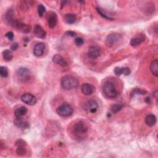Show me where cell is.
<instances>
[{
  "mask_svg": "<svg viewBox=\"0 0 158 158\" xmlns=\"http://www.w3.org/2000/svg\"><path fill=\"white\" fill-rule=\"evenodd\" d=\"M88 132V127L84 122L78 121L75 123L73 128V133L78 140H83Z\"/></svg>",
  "mask_w": 158,
  "mask_h": 158,
  "instance_id": "obj_1",
  "label": "cell"
},
{
  "mask_svg": "<svg viewBox=\"0 0 158 158\" xmlns=\"http://www.w3.org/2000/svg\"><path fill=\"white\" fill-rule=\"evenodd\" d=\"M61 83L62 88L66 90L75 89L78 86V81L77 79L71 75H66L62 77Z\"/></svg>",
  "mask_w": 158,
  "mask_h": 158,
  "instance_id": "obj_2",
  "label": "cell"
},
{
  "mask_svg": "<svg viewBox=\"0 0 158 158\" xmlns=\"http://www.w3.org/2000/svg\"><path fill=\"white\" fill-rule=\"evenodd\" d=\"M103 91L104 95L108 98H114L117 95V91L115 85L110 82H106L103 86Z\"/></svg>",
  "mask_w": 158,
  "mask_h": 158,
  "instance_id": "obj_3",
  "label": "cell"
},
{
  "mask_svg": "<svg viewBox=\"0 0 158 158\" xmlns=\"http://www.w3.org/2000/svg\"><path fill=\"white\" fill-rule=\"evenodd\" d=\"M56 112L61 117H69L73 114L74 109L70 105L64 103L57 107Z\"/></svg>",
  "mask_w": 158,
  "mask_h": 158,
  "instance_id": "obj_4",
  "label": "cell"
},
{
  "mask_svg": "<svg viewBox=\"0 0 158 158\" xmlns=\"http://www.w3.org/2000/svg\"><path fill=\"white\" fill-rule=\"evenodd\" d=\"M17 75L19 80L24 82L28 80L30 78V71L25 67L20 68L17 72Z\"/></svg>",
  "mask_w": 158,
  "mask_h": 158,
  "instance_id": "obj_5",
  "label": "cell"
},
{
  "mask_svg": "<svg viewBox=\"0 0 158 158\" xmlns=\"http://www.w3.org/2000/svg\"><path fill=\"white\" fill-rule=\"evenodd\" d=\"M121 38V36L119 33H111L109 34V35H107V37H106V45L107 47H112L115 43H116Z\"/></svg>",
  "mask_w": 158,
  "mask_h": 158,
  "instance_id": "obj_6",
  "label": "cell"
},
{
  "mask_svg": "<svg viewBox=\"0 0 158 158\" xmlns=\"http://www.w3.org/2000/svg\"><path fill=\"white\" fill-rule=\"evenodd\" d=\"M21 99L24 103L30 106L35 105L37 101L36 97L30 93H24L21 96Z\"/></svg>",
  "mask_w": 158,
  "mask_h": 158,
  "instance_id": "obj_7",
  "label": "cell"
},
{
  "mask_svg": "<svg viewBox=\"0 0 158 158\" xmlns=\"http://www.w3.org/2000/svg\"><path fill=\"white\" fill-rule=\"evenodd\" d=\"M98 107V103L93 99H90L84 104V109L91 113L96 112Z\"/></svg>",
  "mask_w": 158,
  "mask_h": 158,
  "instance_id": "obj_8",
  "label": "cell"
},
{
  "mask_svg": "<svg viewBox=\"0 0 158 158\" xmlns=\"http://www.w3.org/2000/svg\"><path fill=\"white\" fill-rule=\"evenodd\" d=\"M12 26L24 33H28L30 32V27L29 25L25 24L22 22H20L16 20Z\"/></svg>",
  "mask_w": 158,
  "mask_h": 158,
  "instance_id": "obj_9",
  "label": "cell"
},
{
  "mask_svg": "<svg viewBox=\"0 0 158 158\" xmlns=\"http://www.w3.org/2000/svg\"><path fill=\"white\" fill-rule=\"evenodd\" d=\"M101 54V49L97 46H91L88 48V56L91 59H95Z\"/></svg>",
  "mask_w": 158,
  "mask_h": 158,
  "instance_id": "obj_10",
  "label": "cell"
},
{
  "mask_svg": "<svg viewBox=\"0 0 158 158\" xmlns=\"http://www.w3.org/2000/svg\"><path fill=\"white\" fill-rule=\"evenodd\" d=\"M48 24L49 28H53L56 27L57 23V16L56 14L54 12H49L47 18Z\"/></svg>",
  "mask_w": 158,
  "mask_h": 158,
  "instance_id": "obj_11",
  "label": "cell"
},
{
  "mask_svg": "<svg viewBox=\"0 0 158 158\" xmlns=\"http://www.w3.org/2000/svg\"><path fill=\"white\" fill-rule=\"evenodd\" d=\"M33 33L36 37L41 39H44L46 36V32L40 25H36L35 26Z\"/></svg>",
  "mask_w": 158,
  "mask_h": 158,
  "instance_id": "obj_12",
  "label": "cell"
},
{
  "mask_svg": "<svg viewBox=\"0 0 158 158\" xmlns=\"http://www.w3.org/2000/svg\"><path fill=\"white\" fill-rule=\"evenodd\" d=\"M45 49V45L43 43H38L34 46L33 54L35 56L40 57L44 53Z\"/></svg>",
  "mask_w": 158,
  "mask_h": 158,
  "instance_id": "obj_13",
  "label": "cell"
},
{
  "mask_svg": "<svg viewBox=\"0 0 158 158\" xmlns=\"http://www.w3.org/2000/svg\"><path fill=\"white\" fill-rule=\"evenodd\" d=\"M14 124L17 127L21 129L28 128L30 126L27 121L24 120L21 117H16L14 120Z\"/></svg>",
  "mask_w": 158,
  "mask_h": 158,
  "instance_id": "obj_14",
  "label": "cell"
},
{
  "mask_svg": "<svg viewBox=\"0 0 158 158\" xmlns=\"http://www.w3.org/2000/svg\"><path fill=\"white\" fill-rule=\"evenodd\" d=\"M95 88L90 83H83L81 86V91L83 95L88 96L91 95L94 92Z\"/></svg>",
  "mask_w": 158,
  "mask_h": 158,
  "instance_id": "obj_15",
  "label": "cell"
},
{
  "mask_svg": "<svg viewBox=\"0 0 158 158\" xmlns=\"http://www.w3.org/2000/svg\"><path fill=\"white\" fill-rule=\"evenodd\" d=\"M53 62L56 64H57V65H59L62 67H65L67 65V62L66 61V60L64 58V57L59 55V54H56L53 57Z\"/></svg>",
  "mask_w": 158,
  "mask_h": 158,
  "instance_id": "obj_16",
  "label": "cell"
},
{
  "mask_svg": "<svg viewBox=\"0 0 158 158\" xmlns=\"http://www.w3.org/2000/svg\"><path fill=\"white\" fill-rule=\"evenodd\" d=\"M145 123L149 127H153L156 124V117L153 114H148L145 118Z\"/></svg>",
  "mask_w": 158,
  "mask_h": 158,
  "instance_id": "obj_17",
  "label": "cell"
},
{
  "mask_svg": "<svg viewBox=\"0 0 158 158\" xmlns=\"http://www.w3.org/2000/svg\"><path fill=\"white\" fill-rule=\"evenodd\" d=\"M14 15V12L12 9H9L5 14V20L7 22H8L9 24H10L11 26L13 25V24L15 22L16 20L14 19L13 17Z\"/></svg>",
  "mask_w": 158,
  "mask_h": 158,
  "instance_id": "obj_18",
  "label": "cell"
},
{
  "mask_svg": "<svg viewBox=\"0 0 158 158\" xmlns=\"http://www.w3.org/2000/svg\"><path fill=\"white\" fill-rule=\"evenodd\" d=\"M64 19L68 24H73L76 22L77 17L74 14H67L64 16Z\"/></svg>",
  "mask_w": 158,
  "mask_h": 158,
  "instance_id": "obj_19",
  "label": "cell"
},
{
  "mask_svg": "<svg viewBox=\"0 0 158 158\" xmlns=\"http://www.w3.org/2000/svg\"><path fill=\"white\" fill-rule=\"evenodd\" d=\"M27 108L25 106H22L17 109L14 112V116L16 117H22L27 113Z\"/></svg>",
  "mask_w": 158,
  "mask_h": 158,
  "instance_id": "obj_20",
  "label": "cell"
},
{
  "mask_svg": "<svg viewBox=\"0 0 158 158\" xmlns=\"http://www.w3.org/2000/svg\"><path fill=\"white\" fill-rule=\"evenodd\" d=\"M150 70L151 73L155 77L158 76V61L157 59H155L152 61L150 65Z\"/></svg>",
  "mask_w": 158,
  "mask_h": 158,
  "instance_id": "obj_21",
  "label": "cell"
},
{
  "mask_svg": "<svg viewBox=\"0 0 158 158\" xmlns=\"http://www.w3.org/2000/svg\"><path fill=\"white\" fill-rule=\"evenodd\" d=\"M3 57L5 61L9 62L13 59L12 52L9 49H5L3 52Z\"/></svg>",
  "mask_w": 158,
  "mask_h": 158,
  "instance_id": "obj_22",
  "label": "cell"
},
{
  "mask_svg": "<svg viewBox=\"0 0 158 158\" xmlns=\"http://www.w3.org/2000/svg\"><path fill=\"white\" fill-rule=\"evenodd\" d=\"M143 40H144V38H143V37H136L134 38H132L130 40V43L131 46H136L141 44V43L143 41Z\"/></svg>",
  "mask_w": 158,
  "mask_h": 158,
  "instance_id": "obj_23",
  "label": "cell"
},
{
  "mask_svg": "<svg viewBox=\"0 0 158 158\" xmlns=\"http://www.w3.org/2000/svg\"><path fill=\"white\" fill-rule=\"evenodd\" d=\"M33 4V1H23L20 3L21 7H22V9L24 10H27L30 8Z\"/></svg>",
  "mask_w": 158,
  "mask_h": 158,
  "instance_id": "obj_24",
  "label": "cell"
},
{
  "mask_svg": "<svg viewBox=\"0 0 158 158\" xmlns=\"http://www.w3.org/2000/svg\"><path fill=\"white\" fill-rule=\"evenodd\" d=\"M122 107H123L122 105L117 104H114V105H112L111 106V111L114 114H116L118 112H119L120 111H121L122 109Z\"/></svg>",
  "mask_w": 158,
  "mask_h": 158,
  "instance_id": "obj_25",
  "label": "cell"
},
{
  "mask_svg": "<svg viewBox=\"0 0 158 158\" xmlns=\"http://www.w3.org/2000/svg\"><path fill=\"white\" fill-rule=\"evenodd\" d=\"M133 95H145L147 94V91L145 90H143L141 88H135L132 91Z\"/></svg>",
  "mask_w": 158,
  "mask_h": 158,
  "instance_id": "obj_26",
  "label": "cell"
},
{
  "mask_svg": "<svg viewBox=\"0 0 158 158\" xmlns=\"http://www.w3.org/2000/svg\"><path fill=\"white\" fill-rule=\"evenodd\" d=\"M45 12H46L45 7L41 4H39L38 6V13L39 16L43 17V14Z\"/></svg>",
  "mask_w": 158,
  "mask_h": 158,
  "instance_id": "obj_27",
  "label": "cell"
},
{
  "mask_svg": "<svg viewBox=\"0 0 158 158\" xmlns=\"http://www.w3.org/2000/svg\"><path fill=\"white\" fill-rule=\"evenodd\" d=\"M0 74H1V76L3 78L8 77V69H7V68L5 67H3V66L0 67Z\"/></svg>",
  "mask_w": 158,
  "mask_h": 158,
  "instance_id": "obj_28",
  "label": "cell"
},
{
  "mask_svg": "<svg viewBox=\"0 0 158 158\" xmlns=\"http://www.w3.org/2000/svg\"><path fill=\"white\" fill-rule=\"evenodd\" d=\"M96 10H97L98 12L100 14V16H102L103 18H104V19H107V20H112L114 19L113 18L109 17V16H107V14H106L105 13H104V12H103V11H102L101 9H99V8H96Z\"/></svg>",
  "mask_w": 158,
  "mask_h": 158,
  "instance_id": "obj_29",
  "label": "cell"
},
{
  "mask_svg": "<svg viewBox=\"0 0 158 158\" xmlns=\"http://www.w3.org/2000/svg\"><path fill=\"white\" fill-rule=\"evenodd\" d=\"M15 145L17 147H25L27 145V143L22 139H19L16 141Z\"/></svg>",
  "mask_w": 158,
  "mask_h": 158,
  "instance_id": "obj_30",
  "label": "cell"
},
{
  "mask_svg": "<svg viewBox=\"0 0 158 158\" xmlns=\"http://www.w3.org/2000/svg\"><path fill=\"white\" fill-rule=\"evenodd\" d=\"M16 153L19 156H24L26 153V150L25 147H17Z\"/></svg>",
  "mask_w": 158,
  "mask_h": 158,
  "instance_id": "obj_31",
  "label": "cell"
},
{
  "mask_svg": "<svg viewBox=\"0 0 158 158\" xmlns=\"http://www.w3.org/2000/svg\"><path fill=\"white\" fill-rule=\"evenodd\" d=\"M84 43V40L81 37H77L75 40V43L78 46H81Z\"/></svg>",
  "mask_w": 158,
  "mask_h": 158,
  "instance_id": "obj_32",
  "label": "cell"
},
{
  "mask_svg": "<svg viewBox=\"0 0 158 158\" xmlns=\"http://www.w3.org/2000/svg\"><path fill=\"white\" fill-rule=\"evenodd\" d=\"M122 74L124 75H125V76L129 75L130 74V73H131V71H130V69H129L127 67H122Z\"/></svg>",
  "mask_w": 158,
  "mask_h": 158,
  "instance_id": "obj_33",
  "label": "cell"
},
{
  "mask_svg": "<svg viewBox=\"0 0 158 158\" xmlns=\"http://www.w3.org/2000/svg\"><path fill=\"white\" fill-rule=\"evenodd\" d=\"M114 74L117 76H120L121 75H122V67H116L114 69Z\"/></svg>",
  "mask_w": 158,
  "mask_h": 158,
  "instance_id": "obj_34",
  "label": "cell"
},
{
  "mask_svg": "<svg viewBox=\"0 0 158 158\" xmlns=\"http://www.w3.org/2000/svg\"><path fill=\"white\" fill-rule=\"evenodd\" d=\"M5 37L8 38L9 40L12 41L13 40V38H14V33L12 32H9L6 33Z\"/></svg>",
  "mask_w": 158,
  "mask_h": 158,
  "instance_id": "obj_35",
  "label": "cell"
},
{
  "mask_svg": "<svg viewBox=\"0 0 158 158\" xmlns=\"http://www.w3.org/2000/svg\"><path fill=\"white\" fill-rule=\"evenodd\" d=\"M65 35L67 36H69V37H75V36L77 35V33L73 31H67L65 33Z\"/></svg>",
  "mask_w": 158,
  "mask_h": 158,
  "instance_id": "obj_36",
  "label": "cell"
},
{
  "mask_svg": "<svg viewBox=\"0 0 158 158\" xmlns=\"http://www.w3.org/2000/svg\"><path fill=\"white\" fill-rule=\"evenodd\" d=\"M19 48V45L17 43H13L11 47V50H12V51H16V50H17Z\"/></svg>",
  "mask_w": 158,
  "mask_h": 158,
  "instance_id": "obj_37",
  "label": "cell"
},
{
  "mask_svg": "<svg viewBox=\"0 0 158 158\" xmlns=\"http://www.w3.org/2000/svg\"><path fill=\"white\" fill-rule=\"evenodd\" d=\"M153 96L155 97L156 99H157V90L153 93Z\"/></svg>",
  "mask_w": 158,
  "mask_h": 158,
  "instance_id": "obj_38",
  "label": "cell"
},
{
  "mask_svg": "<svg viewBox=\"0 0 158 158\" xmlns=\"http://www.w3.org/2000/svg\"><path fill=\"white\" fill-rule=\"evenodd\" d=\"M145 101L146 102V103L149 104V103H151V99H150V98H147L146 99V100H145Z\"/></svg>",
  "mask_w": 158,
  "mask_h": 158,
  "instance_id": "obj_39",
  "label": "cell"
}]
</instances>
